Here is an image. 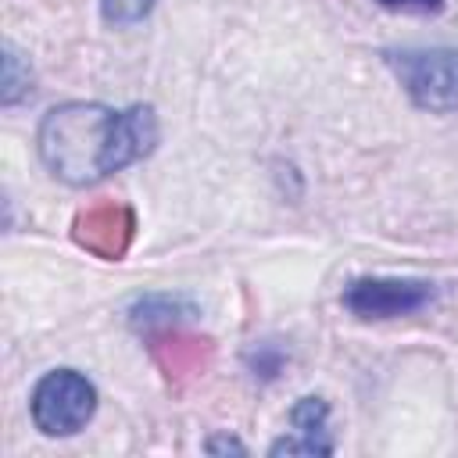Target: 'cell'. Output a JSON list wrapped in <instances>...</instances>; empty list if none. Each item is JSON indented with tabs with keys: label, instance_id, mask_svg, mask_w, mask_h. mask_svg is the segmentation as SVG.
<instances>
[{
	"label": "cell",
	"instance_id": "8992f818",
	"mask_svg": "<svg viewBox=\"0 0 458 458\" xmlns=\"http://www.w3.org/2000/svg\"><path fill=\"white\" fill-rule=\"evenodd\" d=\"M290 437H279L268 454H333L329 440V404L318 394L301 397L290 408Z\"/></svg>",
	"mask_w": 458,
	"mask_h": 458
},
{
	"label": "cell",
	"instance_id": "30bf717a",
	"mask_svg": "<svg viewBox=\"0 0 458 458\" xmlns=\"http://www.w3.org/2000/svg\"><path fill=\"white\" fill-rule=\"evenodd\" d=\"M283 361H286V354H283L279 344H258V347L247 351V369L258 379H276L279 369H283Z\"/></svg>",
	"mask_w": 458,
	"mask_h": 458
},
{
	"label": "cell",
	"instance_id": "277c9868",
	"mask_svg": "<svg viewBox=\"0 0 458 458\" xmlns=\"http://www.w3.org/2000/svg\"><path fill=\"white\" fill-rule=\"evenodd\" d=\"M340 301L361 322H390L429 308L437 301V283L419 276H361L344 286Z\"/></svg>",
	"mask_w": 458,
	"mask_h": 458
},
{
	"label": "cell",
	"instance_id": "9c48e42d",
	"mask_svg": "<svg viewBox=\"0 0 458 458\" xmlns=\"http://www.w3.org/2000/svg\"><path fill=\"white\" fill-rule=\"evenodd\" d=\"M154 4L157 0H100V14L107 25L129 29V25H140L154 11Z\"/></svg>",
	"mask_w": 458,
	"mask_h": 458
},
{
	"label": "cell",
	"instance_id": "ba28073f",
	"mask_svg": "<svg viewBox=\"0 0 458 458\" xmlns=\"http://www.w3.org/2000/svg\"><path fill=\"white\" fill-rule=\"evenodd\" d=\"M32 97V64L29 57L7 39L4 43V72H0V104L14 107Z\"/></svg>",
	"mask_w": 458,
	"mask_h": 458
},
{
	"label": "cell",
	"instance_id": "8fae6325",
	"mask_svg": "<svg viewBox=\"0 0 458 458\" xmlns=\"http://www.w3.org/2000/svg\"><path fill=\"white\" fill-rule=\"evenodd\" d=\"M376 4L386 11H397V14H422V18L444 11V0H376Z\"/></svg>",
	"mask_w": 458,
	"mask_h": 458
},
{
	"label": "cell",
	"instance_id": "52a82bcc",
	"mask_svg": "<svg viewBox=\"0 0 458 458\" xmlns=\"http://www.w3.org/2000/svg\"><path fill=\"white\" fill-rule=\"evenodd\" d=\"M200 308L182 293H143L129 308V326L136 333H175L182 322H193Z\"/></svg>",
	"mask_w": 458,
	"mask_h": 458
},
{
	"label": "cell",
	"instance_id": "7c38bea8",
	"mask_svg": "<svg viewBox=\"0 0 458 458\" xmlns=\"http://www.w3.org/2000/svg\"><path fill=\"white\" fill-rule=\"evenodd\" d=\"M208 451H211V454H218V451H236V454H243L247 447H243L240 440H233V437H211V440H208Z\"/></svg>",
	"mask_w": 458,
	"mask_h": 458
},
{
	"label": "cell",
	"instance_id": "6da1fadb",
	"mask_svg": "<svg viewBox=\"0 0 458 458\" xmlns=\"http://www.w3.org/2000/svg\"><path fill=\"white\" fill-rule=\"evenodd\" d=\"M157 143L150 104L111 107L100 100L54 104L36 125V150L47 172L68 186H93L125 165L143 161Z\"/></svg>",
	"mask_w": 458,
	"mask_h": 458
},
{
	"label": "cell",
	"instance_id": "7a4b0ae2",
	"mask_svg": "<svg viewBox=\"0 0 458 458\" xmlns=\"http://www.w3.org/2000/svg\"><path fill=\"white\" fill-rule=\"evenodd\" d=\"M383 61L415 107L429 114L458 111V47H394L383 50Z\"/></svg>",
	"mask_w": 458,
	"mask_h": 458
},
{
	"label": "cell",
	"instance_id": "3957f363",
	"mask_svg": "<svg viewBox=\"0 0 458 458\" xmlns=\"http://www.w3.org/2000/svg\"><path fill=\"white\" fill-rule=\"evenodd\" d=\"M97 411V386L79 369H50L36 379L29 397L32 426L43 437H72Z\"/></svg>",
	"mask_w": 458,
	"mask_h": 458
},
{
	"label": "cell",
	"instance_id": "5b68a950",
	"mask_svg": "<svg viewBox=\"0 0 458 458\" xmlns=\"http://www.w3.org/2000/svg\"><path fill=\"white\" fill-rule=\"evenodd\" d=\"M75 240H79L86 250H93V254L114 261V258L125 254V247H129V240H132V211L122 208V204H97V208H86V211L75 218Z\"/></svg>",
	"mask_w": 458,
	"mask_h": 458
}]
</instances>
